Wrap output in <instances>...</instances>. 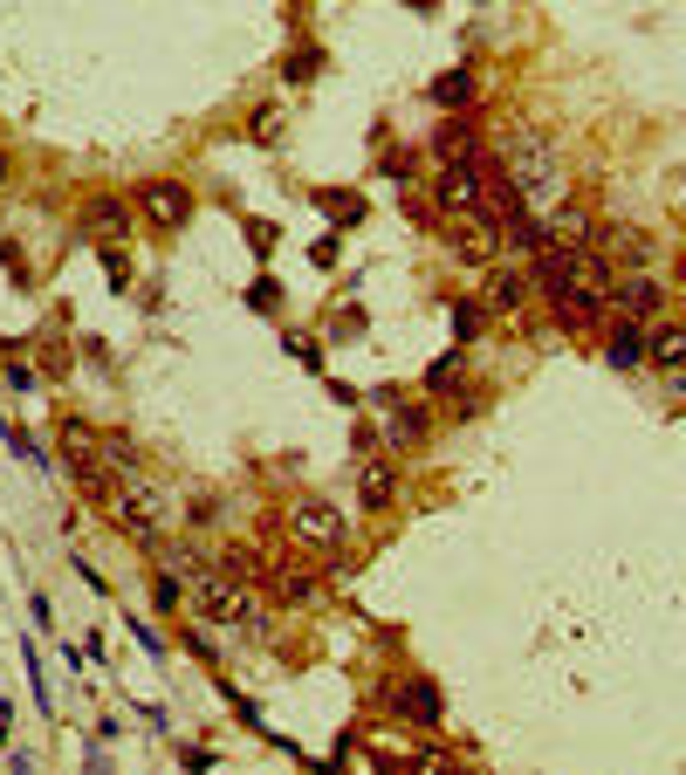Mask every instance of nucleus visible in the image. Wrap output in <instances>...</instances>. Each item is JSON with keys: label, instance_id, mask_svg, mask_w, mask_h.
<instances>
[{"label": "nucleus", "instance_id": "obj_32", "mask_svg": "<svg viewBox=\"0 0 686 775\" xmlns=\"http://www.w3.org/2000/svg\"><path fill=\"white\" fill-rule=\"evenodd\" d=\"M8 734H14V707L0 701V748H8Z\"/></svg>", "mask_w": 686, "mask_h": 775}, {"label": "nucleus", "instance_id": "obj_27", "mask_svg": "<svg viewBox=\"0 0 686 775\" xmlns=\"http://www.w3.org/2000/svg\"><path fill=\"white\" fill-rule=\"evenodd\" d=\"M426 385H433V391H447V385H460V357H439V364H433V371H426Z\"/></svg>", "mask_w": 686, "mask_h": 775}, {"label": "nucleus", "instance_id": "obj_5", "mask_svg": "<svg viewBox=\"0 0 686 775\" xmlns=\"http://www.w3.org/2000/svg\"><path fill=\"white\" fill-rule=\"evenodd\" d=\"M289 536L302 549H337L344 543V508L337 501H289Z\"/></svg>", "mask_w": 686, "mask_h": 775}, {"label": "nucleus", "instance_id": "obj_16", "mask_svg": "<svg viewBox=\"0 0 686 775\" xmlns=\"http://www.w3.org/2000/svg\"><path fill=\"white\" fill-rule=\"evenodd\" d=\"M125 227H131L125 199H90V234H97V248H103V240H117Z\"/></svg>", "mask_w": 686, "mask_h": 775}, {"label": "nucleus", "instance_id": "obj_4", "mask_svg": "<svg viewBox=\"0 0 686 775\" xmlns=\"http://www.w3.org/2000/svg\"><path fill=\"white\" fill-rule=\"evenodd\" d=\"M447 248H454L467 268H495V261H501V227H495L488 213H460V220L447 227Z\"/></svg>", "mask_w": 686, "mask_h": 775}, {"label": "nucleus", "instance_id": "obj_8", "mask_svg": "<svg viewBox=\"0 0 686 775\" xmlns=\"http://www.w3.org/2000/svg\"><path fill=\"white\" fill-rule=\"evenodd\" d=\"M385 701H391V714H406L412 727H439V721H447V707H439V686L433 679H391L385 686Z\"/></svg>", "mask_w": 686, "mask_h": 775}, {"label": "nucleus", "instance_id": "obj_12", "mask_svg": "<svg viewBox=\"0 0 686 775\" xmlns=\"http://www.w3.org/2000/svg\"><path fill=\"white\" fill-rule=\"evenodd\" d=\"M433 151H439V166H474L480 145H474V131H467V117H447V125H439V138H433Z\"/></svg>", "mask_w": 686, "mask_h": 775}, {"label": "nucleus", "instance_id": "obj_29", "mask_svg": "<svg viewBox=\"0 0 686 775\" xmlns=\"http://www.w3.org/2000/svg\"><path fill=\"white\" fill-rule=\"evenodd\" d=\"M0 268H8V275H14V281H28V255H21V248H14V240H0Z\"/></svg>", "mask_w": 686, "mask_h": 775}, {"label": "nucleus", "instance_id": "obj_2", "mask_svg": "<svg viewBox=\"0 0 686 775\" xmlns=\"http://www.w3.org/2000/svg\"><path fill=\"white\" fill-rule=\"evenodd\" d=\"M192 610H199V618H207V625H240V632H261V604L248 597V590H240L233 577H192Z\"/></svg>", "mask_w": 686, "mask_h": 775}, {"label": "nucleus", "instance_id": "obj_6", "mask_svg": "<svg viewBox=\"0 0 686 775\" xmlns=\"http://www.w3.org/2000/svg\"><path fill=\"white\" fill-rule=\"evenodd\" d=\"M138 213H145L158 234H179V227L192 220V192H186L179 179H151V186H138Z\"/></svg>", "mask_w": 686, "mask_h": 775}, {"label": "nucleus", "instance_id": "obj_22", "mask_svg": "<svg viewBox=\"0 0 686 775\" xmlns=\"http://www.w3.org/2000/svg\"><path fill=\"white\" fill-rule=\"evenodd\" d=\"M480 337V302H454V344H474Z\"/></svg>", "mask_w": 686, "mask_h": 775}, {"label": "nucleus", "instance_id": "obj_1", "mask_svg": "<svg viewBox=\"0 0 686 775\" xmlns=\"http://www.w3.org/2000/svg\"><path fill=\"white\" fill-rule=\"evenodd\" d=\"M501 166H508V179L521 186V199H556V192H563V151H556L543 131H508Z\"/></svg>", "mask_w": 686, "mask_h": 775}, {"label": "nucleus", "instance_id": "obj_7", "mask_svg": "<svg viewBox=\"0 0 686 775\" xmlns=\"http://www.w3.org/2000/svg\"><path fill=\"white\" fill-rule=\"evenodd\" d=\"M433 199H439V207H447L454 220H460V213H488L480 166H439V172H433Z\"/></svg>", "mask_w": 686, "mask_h": 775}, {"label": "nucleus", "instance_id": "obj_10", "mask_svg": "<svg viewBox=\"0 0 686 775\" xmlns=\"http://www.w3.org/2000/svg\"><path fill=\"white\" fill-rule=\"evenodd\" d=\"M543 227H549V248H597V220L584 207H556Z\"/></svg>", "mask_w": 686, "mask_h": 775}, {"label": "nucleus", "instance_id": "obj_26", "mask_svg": "<svg viewBox=\"0 0 686 775\" xmlns=\"http://www.w3.org/2000/svg\"><path fill=\"white\" fill-rule=\"evenodd\" d=\"M103 268H110V281H117V289H125V281H131V255L117 248V240H103Z\"/></svg>", "mask_w": 686, "mask_h": 775}, {"label": "nucleus", "instance_id": "obj_3", "mask_svg": "<svg viewBox=\"0 0 686 775\" xmlns=\"http://www.w3.org/2000/svg\"><path fill=\"white\" fill-rule=\"evenodd\" d=\"M103 515L125 528L131 543H158V536H166V501H158L151 487H138V480H117L103 495Z\"/></svg>", "mask_w": 686, "mask_h": 775}, {"label": "nucleus", "instance_id": "obj_31", "mask_svg": "<svg viewBox=\"0 0 686 775\" xmlns=\"http://www.w3.org/2000/svg\"><path fill=\"white\" fill-rule=\"evenodd\" d=\"M151 597H158V610H172V604H179V584H172V577H158V584H151Z\"/></svg>", "mask_w": 686, "mask_h": 775}, {"label": "nucleus", "instance_id": "obj_18", "mask_svg": "<svg viewBox=\"0 0 686 775\" xmlns=\"http://www.w3.org/2000/svg\"><path fill=\"white\" fill-rule=\"evenodd\" d=\"M97 454H103L110 474H138V446H131L125 433H97Z\"/></svg>", "mask_w": 686, "mask_h": 775}, {"label": "nucleus", "instance_id": "obj_11", "mask_svg": "<svg viewBox=\"0 0 686 775\" xmlns=\"http://www.w3.org/2000/svg\"><path fill=\"white\" fill-rule=\"evenodd\" d=\"M357 501H365V508H391L398 501V467L391 460H365V474H357Z\"/></svg>", "mask_w": 686, "mask_h": 775}, {"label": "nucleus", "instance_id": "obj_25", "mask_svg": "<svg viewBox=\"0 0 686 775\" xmlns=\"http://www.w3.org/2000/svg\"><path fill=\"white\" fill-rule=\"evenodd\" d=\"M248 131H255L261 145H275V138H281V110H275V103H261V110H255V125H248Z\"/></svg>", "mask_w": 686, "mask_h": 775}, {"label": "nucleus", "instance_id": "obj_19", "mask_svg": "<svg viewBox=\"0 0 686 775\" xmlns=\"http://www.w3.org/2000/svg\"><path fill=\"white\" fill-rule=\"evenodd\" d=\"M268 590H275V597H289V604H309V597H316L309 569H289V563H281V569H268Z\"/></svg>", "mask_w": 686, "mask_h": 775}, {"label": "nucleus", "instance_id": "obj_30", "mask_svg": "<svg viewBox=\"0 0 686 775\" xmlns=\"http://www.w3.org/2000/svg\"><path fill=\"white\" fill-rule=\"evenodd\" d=\"M248 248H255V255L275 248V227H268V220H248Z\"/></svg>", "mask_w": 686, "mask_h": 775}, {"label": "nucleus", "instance_id": "obj_23", "mask_svg": "<svg viewBox=\"0 0 686 775\" xmlns=\"http://www.w3.org/2000/svg\"><path fill=\"white\" fill-rule=\"evenodd\" d=\"M220 569H227V577H233V584H248V577H255V569H261V563H255V549H227V556H220Z\"/></svg>", "mask_w": 686, "mask_h": 775}, {"label": "nucleus", "instance_id": "obj_14", "mask_svg": "<svg viewBox=\"0 0 686 775\" xmlns=\"http://www.w3.org/2000/svg\"><path fill=\"white\" fill-rule=\"evenodd\" d=\"M604 357H612L618 371H632V364L645 357V330H638L632 316H618V322H612V337H604Z\"/></svg>", "mask_w": 686, "mask_h": 775}, {"label": "nucleus", "instance_id": "obj_21", "mask_svg": "<svg viewBox=\"0 0 686 775\" xmlns=\"http://www.w3.org/2000/svg\"><path fill=\"white\" fill-rule=\"evenodd\" d=\"M385 439H391V446H412V439H426V413H419V405H398V413L385 419Z\"/></svg>", "mask_w": 686, "mask_h": 775}, {"label": "nucleus", "instance_id": "obj_13", "mask_svg": "<svg viewBox=\"0 0 686 775\" xmlns=\"http://www.w3.org/2000/svg\"><path fill=\"white\" fill-rule=\"evenodd\" d=\"M536 289V275H521V268H501L495 261V281H488V309H521Z\"/></svg>", "mask_w": 686, "mask_h": 775}, {"label": "nucleus", "instance_id": "obj_15", "mask_svg": "<svg viewBox=\"0 0 686 775\" xmlns=\"http://www.w3.org/2000/svg\"><path fill=\"white\" fill-rule=\"evenodd\" d=\"M645 357H653L659 371H686V322L679 330H653L645 337Z\"/></svg>", "mask_w": 686, "mask_h": 775}, {"label": "nucleus", "instance_id": "obj_24", "mask_svg": "<svg viewBox=\"0 0 686 775\" xmlns=\"http://www.w3.org/2000/svg\"><path fill=\"white\" fill-rule=\"evenodd\" d=\"M322 213H330V220H357V213H365V199H350V192H322Z\"/></svg>", "mask_w": 686, "mask_h": 775}, {"label": "nucleus", "instance_id": "obj_33", "mask_svg": "<svg viewBox=\"0 0 686 775\" xmlns=\"http://www.w3.org/2000/svg\"><path fill=\"white\" fill-rule=\"evenodd\" d=\"M8 179H14V151H8V145H0V186H8Z\"/></svg>", "mask_w": 686, "mask_h": 775}, {"label": "nucleus", "instance_id": "obj_20", "mask_svg": "<svg viewBox=\"0 0 686 775\" xmlns=\"http://www.w3.org/2000/svg\"><path fill=\"white\" fill-rule=\"evenodd\" d=\"M433 103H447V110H467V103H474V76H467V69H447V76L433 83Z\"/></svg>", "mask_w": 686, "mask_h": 775}, {"label": "nucleus", "instance_id": "obj_17", "mask_svg": "<svg viewBox=\"0 0 686 775\" xmlns=\"http://www.w3.org/2000/svg\"><path fill=\"white\" fill-rule=\"evenodd\" d=\"M597 255H604V261L618 255V261H632V268H638L645 255H653V240H645V234H632V227H612V234H604V248H597Z\"/></svg>", "mask_w": 686, "mask_h": 775}, {"label": "nucleus", "instance_id": "obj_9", "mask_svg": "<svg viewBox=\"0 0 686 775\" xmlns=\"http://www.w3.org/2000/svg\"><path fill=\"white\" fill-rule=\"evenodd\" d=\"M612 316H632V322H645V316H659V302H666V289L645 268H632V275H612Z\"/></svg>", "mask_w": 686, "mask_h": 775}, {"label": "nucleus", "instance_id": "obj_28", "mask_svg": "<svg viewBox=\"0 0 686 775\" xmlns=\"http://www.w3.org/2000/svg\"><path fill=\"white\" fill-rule=\"evenodd\" d=\"M316 62H322L316 49H296L289 62H281V76H296V83H302V76H316Z\"/></svg>", "mask_w": 686, "mask_h": 775}]
</instances>
